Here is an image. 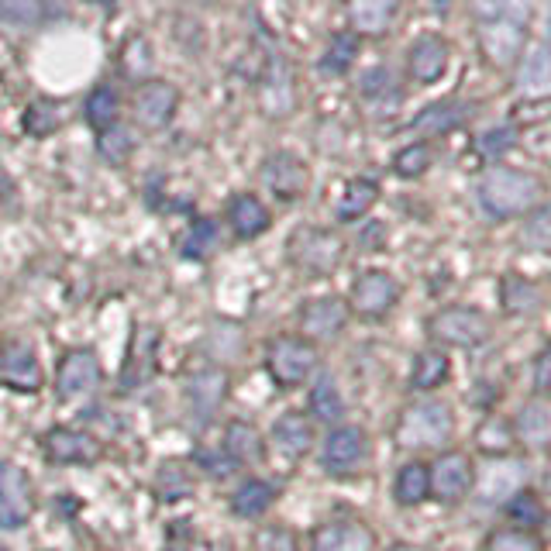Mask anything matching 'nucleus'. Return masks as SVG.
Segmentation results:
<instances>
[{
  "label": "nucleus",
  "mask_w": 551,
  "mask_h": 551,
  "mask_svg": "<svg viewBox=\"0 0 551 551\" xmlns=\"http://www.w3.org/2000/svg\"><path fill=\"white\" fill-rule=\"evenodd\" d=\"M479 207L493 221H510V217L531 214L541 204L545 186L534 173H521V169L493 166L490 173L479 180Z\"/></svg>",
  "instance_id": "obj_1"
},
{
  "label": "nucleus",
  "mask_w": 551,
  "mask_h": 551,
  "mask_svg": "<svg viewBox=\"0 0 551 551\" xmlns=\"http://www.w3.org/2000/svg\"><path fill=\"white\" fill-rule=\"evenodd\" d=\"M455 434V414L448 403L424 400L403 410L397 424V441L403 448H441Z\"/></svg>",
  "instance_id": "obj_2"
},
{
  "label": "nucleus",
  "mask_w": 551,
  "mask_h": 551,
  "mask_svg": "<svg viewBox=\"0 0 551 551\" xmlns=\"http://www.w3.org/2000/svg\"><path fill=\"white\" fill-rule=\"evenodd\" d=\"M527 7H493L490 18L479 25V45L493 66H510L524 52Z\"/></svg>",
  "instance_id": "obj_3"
},
{
  "label": "nucleus",
  "mask_w": 551,
  "mask_h": 551,
  "mask_svg": "<svg viewBox=\"0 0 551 551\" xmlns=\"http://www.w3.org/2000/svg\"><path fill=\"white\" fill-rule=\"evenodd\" d=\"M290 262L297 269H304L307 276H328L335 273L345 259V245L338 235H331L328 228H300L293 231V238L286 242Z\"/></svg>",
  "instance_id": "obj_4"
},
{
  "label": "nucleus",
  "mask_w": 551,
  "mask_h": 551,
  "mask_svg": "<svg viewBox=\"0 0 551 551\" xmlns=\"http://www.w3.org/2000/svg\"><path fill=\"white\" fill-rule=\"evenodd\" d=\"M428 331L438 345H452V348H479L483 341H490L493 324L483 310L476 307H448L428 321Z\"/></svg>",
  "instance_id": "obj_5"
},
{
  "label": "nucleus",
  "mask_w": 551,
  "mask_h": 551,
  "mask_svg": "<svg viewBox=\"0 0 551 551\" xmlns=\"http://www.w3.org/2000/svg\"><path fill=\"white\" fill-rule=\"evenodd\" d=\"M266 369L276 386L293 390V386H300L317 369V348L304 338H276L269 345Z\"/></svg>",
  "instance_id": "obj_6"
},
{
  "label": "nucleus",
  "mask_w": 551,
  "mask_h": 551,
  "mask_svg": "<svg viewBox=\"0 0 551 551\" xmlns=\"http://www.w3.org/2000/svg\"><path fill=\"white\" fill-rule=\"evenodd\" d=\"M321 462L331 476H352L369 462V434L359 424H341L324 441Z\"/></svg>",
  "instance_id": "obj_7"
},
{
  "label": "nucleus",
  "mask_w": 551,
  "mask_h": 551,
  "mask_svg": "<svg viewBox=\"0 0 551 551\" xmlns=\"http://www.w3.org/2000/svg\"><path fill=\"white\" fill-rule=\"evenodd\" d=\"M45 383L42 366H38V355L28 341L14 338L0 345V386L14 393H38Z\"/></svg>",
  "instance_id": "obj_8"
},
{
  "label": "nucleus",
  "mask_w": 551,
  "mask_h": 551,
  "mask_svg": "<svg viewBox=\"0 0 551 551\" xmlns=\"http://www.w3.org/2000/svg\"><path fill=\"white\" fill-rule=\"evenodd\" d=\"M35 500H31L28 476L14 462H0V531H18L28 524Z\"/></svg>",
  "instance_id": "obj_9"
},
{
  "label": "nucleus",
  "mask_w": 551,
  "mask_h": 551,
  "mask_svg": "<svg viewBox=\"0 0 551 551\" xmlns=\"http://www.w3.org/2000/svg\"><path fill=\"white\" fill-rule=\"evenodd\" d=\"M176 107H180V90L166 80H149L135 90V100H131V114L142 128L159 131L173 121Z\"/></svg>",
  "instance_id": "obj_10"
},
{
  "label": "nucleus",
  "mask_w": 551,
  "mask_h": 551,
  "mask_svg": "<svg viewBox=\"0 0 551 551\" xmlns=\"http://www.w3.org/2000/svg\"><path fill=\"white\" fill-rule=\"evenodd\" d=\"M428 469H431V493L438 496L441 503L465 500V493H469L472 483H476V465H472L469 455H462V452L441 455V459L428 465Z\"/></svg>",
  "instance_id": "obj_11"
},
{
  "label": "nucleus",
  "mask_w": 551,
  "mask_h": 551,
  "mask_svg": "<svg viewBox=\"0 0 551 551\" xmlns=\"http://www.w3.org/2000/svg\"><path fill=\"white\" fill-rule=\"evenodd\" d=\"M262 183H266L279 200H300L310 186V169L300 155L273 152L262 162Z\"/></svg>",
  "instance_id": "obj_12"
},
{
  "label": "nucleus",
  "mask_w": 551,
  "mask_h": 551,
  "mask_svg": "<svg viewBox=\"0 0 551 551\" xmlns=\"http://www.w3.org/2000/svg\"><path fill=\"white\" fill-rule=\"evenodd\" d=\"M97 386H100V362L90 348H76V352H69L66 359H62L59 379H56V390L62 400L90 397Z\"/></svg>",
  "instance_id": "obj_13"
},
{
  "label": "nucleus",
  "mask_w": 551,
  "mask_h": 551,
  "mask_svg": "<svg viewBox=\"0 0 551 551\" xmlns=\"http://www.w3.org/2000/svg\"><path fill=\"white\" fill-rule=\"evenodd\" d=\"M400 300V283L383 269H372V273L359 276L352 286V307L362 317H383L386 310H393Z\"/></svg>",
  "instance_id": "obj_14"
},
{
  "label": "nucleus",
  "mask_w": 551,
  "mask_h": 551,
  "mask_svg": "<svg viewBox=\"0 0 551 551\" xmlns=\"http://www.w3.org/2000/svg\"><path fill=\"white\" fill-rule=\"evenodd\" d=\"M228 397V376L221 369H204L186 383V403L200 424H207Z\"/></svg>",
  "instance_id": "obj_15"
},
{
  "label": "nucleus",
  "mask_w": 551,
  "mask_h": 551,
  "mask_svg": "<svg viewBox=\"0 0 551 551\" xmlns=\"http://www.w3.org/2000/svg\"><path fill=\"white\" fill-rule=\"evenodd\" d=\"M45 459L62 462V465H76V462H93L100 455V445L90 438L87 431L76 428H52L42 438Z\"/></svg>",
  "instance_id": "obj_16"
},
{
  "label": "nucleus",
  "mask_w": 551,
  "mask_h": 551,
  "mask_svg": "<svg viewBox=\"0 0 551 551\" xmlns=\"http://www.w3.org/2000/svg\"><path fill=\"white\" fill-rule=\"evenodd\" d=\"M452 49H448L445 38L438 35H421L414 45L407 49V69L414 76V83H434L445 76Z\"/></svg>",
  "instance_id": "obj_17"
},
{
  "label": "nucleus",
  "mask_w": 551,
  "mask_h": 551,
  "mask_svg": "<svg viewBox=\"0 0 551 551\" xmlns=\"http://www.w3.org/2000/svg\"><path fill=\"white\" fill-rule=\"evenodd\" d=\"M348 324V307L338 297H317L300 310V331L307 338L328 341L341 335V328Z\"/></svg>",
  "instance_id": "obj_18"
},
{
  "label": "nucleus",
  "mask_w": 551,
  "mask_h": 551,
  "mask_svg": "<svg viewBox=\"0 0 551 551\" xmlns=\"http://www.w3.org/2000/svg\"><path fill=\"white\" fill-rule=\"evenodd\" d=\"M314 551H376V538L362 521H328L314 531Z\"/></svg>",
  "instance_id": "obj_19"
},
{
  "label": "nucleus",
  "mask_w": 551,
  "mask_h": 551,
  "mask_svg": "<svg viewBox=\"0 0 551 551\" xmlns=\"http://www.w3.org/2000/svg\"><path fill=\"white\" fill-rule=\"evenodd\" d=\"M527 483V465L524 462H496L479 479V500L483 503H507L514 493H521Z\"/></svg>",
  "instance_id": "obj_20"
},
{
  "label": "nucleus",
  "mask_w": 551,
  "mask_h": 551,
  "mask_svg": "<svg viewBox=\"0 0 551 551\" xmlns=\"http://www.w3.org/2000/svg\"><path fill=\"white\" fill-rule=\"evenodd\" d=\"M269 221H273V217H269V207L262 204L255 193H238V197L231 200L228 224H231V231L242 238V242H252V238L266 235Z\"/></svg>",
  "instance_id": "obj_21"
},
{
  "label": "nucleus",
  "mask_w": 551,
  "mask_h": 551,
  "mask_svg": "<svg viewBox=\"0 0 551 551\" xmlns=\"http://www.w3.org/2000/svg\"><path fill=\"white\" fill-rule=\"evenodd\" d=\"M551 87V56L548 45H531L521 52V66H517V93L531 100H545Z\"/></svg>",
  "instance_id": "obj_22"
},
{
  "label": "nucleus",
  "mask_w": 551,
  "mask_h": 551,
  "mask_svg": "<svg viewBox=\"0 0 551 551\" xmlns=\"http://www.w3.org/2000/svg\"><path fill=\"white\" fill-rule=\"evenodd\" d=\"M273 441L286 459H304L310 448H314V424L307 421V414L290 410V414H283L273 424Z\"/></svg>",
  "instance_id": "obj_23"
},
{
  "label": "nucleus",
  "mask_w": 551,
  "mask_h": 551,
  "mask_svg": "<svg viewBox=\"0 0 551 551\" xmlns=\"http://www.w3.org/2000/svg\"><path fill=\"white\" fill-rule=\"evenodd\" d=\"M465 118H469V107L465 104H459V100H438V104H428L414 121H410V131L438 138V135H448V131L462 128Z\"/></svg>",
  "instance_id": "obj_24"
},
{
  "label": "nucleus",
  "mask_w": 551,
  "mask_h": 551,
  "mask_svg": "<svg viewBox=\"0 0 551 551\" xmlns=\"http://www.w3.org/2000/svg\"><path fill=\"white\" fill-rule=\"evenodd\" d=\"M400 7L393 0H359V4L348 7V31L352 35H383L386 28L393 25Z\"/></svg>",
  "instance_id": "obj_25"
},
{
  "label": "nucleus",
  "mask_w": 551,
  "mask_h": 551,
  "mask_svg": "<svg viewBox=\"0 0 551 551\" xmlns=\"http://www.w3.org/2000/svg\"><path fill=\"white\" fill-rule=\"evenodd\" d=\"M517 434H521V441L527 448L545 452L548 441H551V407L545 400L524 403L521 414H517Z\"/></svg>",
  "instance_id": "obj_26"
},
{
  "label": "nucleus",
  "mask_w": 551,
  "mask_h": 551,
  "mask_svg": "<svg viewBox=\"0 0 551 551\" xmlns=\"http://www.w3.org/2000/svg\"><path fill=\"white\" fill-rule=\"evenodd\" d=\"M359 97L372 104L376 111H393L400 104V87H397V76L390 73L386 66H372L362 73L359 80Z\"/></svg>",
  "instance_id": "obj_27"
},
{
  "label": "nucleus",
  "mask_w": 551,
  "mask_h": 551,
  "mask_svg": "<svg viewBox=\"0 0 551 551\" xmlns=\"http://www.w3.org/2000/svg\"><path fill=\"white\" fill-rule=\"evenodd\" d=\"M393 496H397L400 507H417L431 496V469L424 462H407L397 472V483H393Z\"/></svg>",
  "instance_id": "obj_28"
},
{
  "label": "nucleus",
  "mask_w": 551,
  "mask_h": 551,
  "mask_svg": "<svg viewBox=\"0 0 551 551\" xmlns=\"http://www.w3.org/2000/svg\"><path fill=\"white\" fill-rule=\"evenodd\" d=\"M273 503H276V486L266 483V479H248V483L238 486L235 496H231V510H235L238 517H245V521L262 517Z\"/></svg>",
  "instance_id": "obj_29"
},
{
  "label": "nucleus",
  "mask_w": 551,
  "mask_h": 551,
  "mask_svg": "<svg viewBox=\"0 0 551 551\" xmlns=\"http://www.w3.org/2000/svg\"><path fill=\"white\" fill-rule=\"evenodd\" d=\"M362 49V38L352 35V31H338V35L328 38V49L321 56V73L324 76H345L348 69L355 66Z\"/></svg>",
  "instance_id": "obj_30"
},
{
  "label": "nucleus",
  "mask_w": 551,
  "mask_h": 551,
  "mask_svg": "<svg viewBox=\"0 0 551 551\" xmlns=\"http://www.w3.org/2000/svg\"><path fill=\"white\" fill-rule=\"evenodd\" d=\"M379 200V183L376 180H352L345 186V193H341L338 200V221L352 224L359 221V217H366L372 207H376Z\"/></svg>",
  "instance_id": "obj_31"
},
{
  "label": "nucleus",
  "mask_w": 551,
  "mask_h": 551,
  "mask_svg": "<svg viewBox=\"0 0 551 551\" xmlns=\"http://www.w3.org/2000/svg\"><path fill=\"white\" fill-rule=\"evenodd\" d=\"M500 297H503V307L510 310V314H534V310H541L545 304V293H541L538 283H531V279L524 276H507L500 283Z\"/></svg>",
  "instance_id": "obj_32"
},
{
  "label": "nucleus",
  "mask_w": 551,
  "mask_h": 551,
  "mask_svg": "<svg viewBox=\"0 0 551 551\" xmlns=\"http://www.w3.org/2000/svg\"><path fill=\"white\" fill-rule=\"evenodd\" d=\"M448 372H452L448 355L441 352V348H428V352H421L414 359V369H410V386L421 390V393H428V390H434V386L445 383Z\"/></svg>",
  "instance_id": "obj_33"
},
{
  "label": "nucleus",
  "mask_w": 551,
  "mask_h": 551,
  "mask_svg": "<svg viewBox=\"0 0 551 551\" xmlns=\"http://www.w3.org/2000/svg\"><path fill=\"white\" fill-rule=\"evenodd\" d=\"M310 414L324 424H338L345 417V397H341L338 383L331 376H321L310 386Z\"/></svg>",
  "instance_id": "obj_34"
},
{
  "label": "nucleus",
  "mask_w": 551,
  "mask_h": 551,
  "mask_svg": "<svg viewBox=\"0 0 551 551\" xmlns=\"http://www.w3.org/2000/svg\"><path fill=\"white\" fill-rule=\"evenodd\" d=\"M503 510H507V521L517 524L514 531L531 534V531H538V527L545 524V503H541V496L531 493V490L514 493L507 503H503Z\"/></svg>",
  "instance_id": "obj_35"
},
{
  "label": "nucleus",
  "mask_w": 551,
  "mask_h": 551,
  "mask_svg": "<svg viewBox=\"0 0 551 551\" xmlns=\"http://www.w3.org/2000/svg\"><path fill=\"white\" fill-rule=\"evenodd\" d=\"M197 479H193V469H186L183 462H166L155 476V496L162 503H176V500H186L193 493Z\"/></svg>",
  "instance_id": "obj_36"
},
{
  "label": "nucleus",
  "mask_w": 551,
  "mask_h": 551,
  "mask_svg": "<svg viewBox=\"0 0 551 551\" xmlns=\"http://www.w3.org/2000/svg\"><path fill=\"white\" fill-rule=\"evenodd\" d=\"M224 452L231 455L238 465L242 462H259L262 459V438L252 424L231 421L228 431H224Z\"/></svg>",
  "instance_id": "obj_37"
},
{
  "label": "nucleus",
  "mask_w": 551,
  "mask_h": 551,
  "mask_svg": "<svg viewBox=\"0 0 551 551\" xmlns=\"http://www.w3.org/2000/svg\"><path fill=\"white\" fill-rule=\"evenodd\" d=\"M118 111H121V97H118V90L107 87V83H100V87L87 97L90 128H97V131L114 128V124H118Z\"/></svg>",
  "instance_id": "obj_38"
},
{
  "label": "nucleus",
  "mask_w": 551,
  "mask_h": 551,
  "mask_svg": "<svg viewBox=\"0 0 551 551\" xmlns=\"http://www.w3.org/2000/svg\"><path fill=\"white\" fill-rule=\"evenodd\" d=\"M217 238H221L217 221H211V217H200V221H193L190 228H186L180 248H183L186 259H207V255L217 248Z\"/></svg>",
  "instance_id": "obj_39"
},
{
  "label": "nucleus",
  "mask_w": 551,
  "mask_h": 551,
  "mask_svg": "<svg viewBox=\"0 0 551 551\" xmlns=\"http://www.w3.org/2000/svg\"><path fill=\"white\" fill-rule=\"evenodd\" d=\"M428 166H431L428 142H410L393 155V173H397L400 180H417V176L428 173Z\"/></svg>",
  "instance_id": "obj_40"
},
{
  "label": "nucleus",
  "mask_w": 551,
  "mask_h": 551,
  "mask_svg": "<svg viewBox=\"0 0 551 551\" xmlns=\"http://www.w3.org/2000/svg\"><path fill=\"white\" fill-rule=\"evenodd\" d=\"M97 149H100V155H104L107 162H111V166H124V162L131 159V152H135V138H131L128 128L114 124V128L100 131Z\"/></svg>",
  "instance_id": "obj_41"
},
{
  "label": "nucleus",
  "mask_w": 551,
  "mask_h": 551,
  "mask_svg": "<svg viewBox=\"0 0 551 551\" xmlns=\"http://www.w3.org/2000/svg\"><path fill=\"white\" fill-rule=\"evenodd\" d=\"M476 441L483 452L490 455H507L510 448H514V431H510L507 421H500V417H486L483 428L476 431Z\"/></svg>",
  "instance_id": "obj_42"
},
{
  "label": "nucleus",
  "mask_w": 551,
  "mask_h": 551,
  "mask_svg": "<svg viewBox=\"0 0 551 551\" xmlns=\"http://www.w3.org/2000/svg\"><path fill=\"white\" fill-rule=\"evenodd\" d=\"M62 124L59 118V107L52 100H35V104L25 111V131L31 138H49Z\"/></svg>",
  "instance_id": "obj_43"
},
{
  "label": "nucleus",
  "mask_w": 551,
  "mask_h": 551,
  "mask_svg": "<svg viewBox=\"0 0 551 551\" xmlns=\"http://www.w3.org/2000/svg\"><path fill=\"white\" fill-rule=\"evenodd\" d=\"M42 21V4L35 0H0V25L4 28H35Z\"/></svg>",
  "instance_id": "obj_44"
},
{
  "label": "nucleus",
  "mask_w": 551,
  "mask_h": 551,
  "mask_svg": "<svg viewBox=\"0 0 551 551\" xmlns=\"http://www.w3.org/2000/svg\"><path fill=\"white\" fill-rule=\"evenodd\" d=\"M514 145H517V131L514 128H490L486 135H479L476 149L486 162H500L503 155L514 149Z\"/></svg>",
  "instance_id": "obj_45"
},
{
  "label": "nucleus",
  "mask_w": 551,
  "mask_h": 551,
  "mask_svg": "<svg viewBox=\"0 0 551 551\" xmlns=\"http://www.w3.org/2000/svg\"><path fill=\"white\" fill-rule=\"evenodd\" d=\"M521 245L531 248V252H548V245H551V221H548L545 207H538V211L531 214V221H524Z\"/></svg>",
  "instance_id": "obj_46"
},
{
  "label": "nucleus",
  "mask_w": 551,
  "mask_h": 551,
  "mask_svg": "<svg viewBox=\"0 0 551 551\" xmlns=\"http://www.w3.org/2000/svg\"><path fill=\"white\" fill-rule=\"evenodd\" d=\"M483 551H541V541L527 531H493Z\"/></svg>",
  "instance_id": "obj_47"
},
{
  "label": "nucleus",
  "mask_w": 551,
  "mask_h": 551,
  "mask_svg": "<svg viewBox=\"0 0 551 551\" xmlns=\"http://www.w3.org/2000/svg\"><path fill=\"white\" fill-rule=\"evenodd\" d=\"M197 465H200V469H204L211 479H231V476H235V469H238V462L231 459V455L224 452V448H217V452H200V455H197Z\"/></svg>",
  "instance_id": "obj_48"
},
{
  "label": "nucleus",
  "mask_w": 551,
  "mask_h": 551,
  "mask_svg": "<svg viewBox=\"0 0 551 551\" xmlns=\"http://www.w3.org/2000/svg\"><path fill=\"white\" fill-rule=\"evenodd\" d=\"M262 551H300V541L290 527H269L262 534Z\"/></svg>",
  "instance_id": "obj_49"
},
{
  "label": "nucleus",
  "mask_w": 551,
  "mask_h": 551,
  "mask_svg": "<svg viewBox=\"0 0 551 551\" xmlns=\"http://www.w3.org/2000/svg\"><path fill=\"white\" fill-rule=\"evenodd\" d=\"M548 362H551V355L548 352H541L538 355V362H534V390H538V400L548 393V386H551V379H548Z\"/></svg>",
  "instance_id": "obj_50"
},
{
  "label": "nucleus",
  "mask_w": 551,
  "mask_h": 551,
  "mask_svg": "<svg viewBox=\"0 0 551 551\" xmlns=\"http://www.w3.org/2000/svg\"><path fill=\"white\" fill-rule=\"evenodd\" d=\"M393 551H417V548H414V545H397Z\"/></svg>",
  "instance_id": "obj_51"
},
{
  "label": "nucleus",
  "mask_w": 551,
  "mask_h": 551,
  "mask_svg": "<svg viewBox=\"0 0 551 551\" xmlns=\"http://www.w3.org/2000/svg\"><path fill=\"white\" fill-rule=\"evenodd\" d=\"M0 551H11V548H4V545H0Z\"/></svg>",
  "instance_id": "obj_52"
},
{
  "label": "nucleus",
  "mask_w": 551,
  "mask_h": 551,
  "mask_svg": "<svg viewBox=\"0 0 551 551\" xmlns=\"http://www.w3.org/2000/svg\"><path fill=\"white\" fill-rule=\"evenodd\" d=\"M169 551H176V548H169Z\"/></svg>",
  "instance_id": "obj_53"
}]
</instances>
